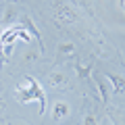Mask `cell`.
Instances as JSON below:
<instances>
[{"label":"cell","instance_id":"6da1fadb","mask_svg":"<svg viewBox=\"0 0 125 125\" xmlns=\"http://www.w3.org/2000/svg\"><path fill=\"white\" fill-rule=\"evenodd\" d=\"M15 98H17V102H21V104L38 100V102H40V115L46 113V94H44V88L40 85V81H38L36 77L27 75L25 83L17 85V96H15Z\"/></svg>","mask_w":125,"mask_h":125},{"label":"cell","instance_id":"7a4b0ae2","mask_svg":"<svg viewBox=\"0 0 125 125\" xmlns=\"http://www.w3.org/2000/svg\"><path fill=\"white\" fill-rule=\"evenodd\" d=\"M54 17H56V21L62 23V25H71L77 19V15H75V10H73V6H71L69 0H56V2H54Z\"/></svg>","mask_w":125,"mask_h":125},{"label":"cell","instance_id":"3957f363","mask_svg":"<svg viewBox=\"0 0 125 125\" xmlns=\"http://www.w3.org/2000/svg\"><path fill=\"white\" fill-rule=\"evenodd\" d=\"M48 85L54 90H69V77L65 71L56 69V71H50L48 73Z\"/></svg>","mask_w":125,"mask_h":125},{"label":"cell","instance_id":"277c9868","mask_svg":"<svg viewBox=\"0 0 125 125\" xmlns=\"http://www.w3.org/2000/svg\"><path fill=\"white\" fill-rule=\"evenodd\" d=\"M23 27L27 29V33H29L31 38H36V40H38V46H40V54H44V40H42V33L38 31L36 23L31 21L29 15H25V17H23Z\"/></svg>","mask_w":125,"mask_h":125},{"label":"cell","instance_id":"5b68a950","mask_svg":"<svg viewBox=\"0 0 125 125\" xmlns=\"http://www.w3.org/2000/svg\"><path fill=\"white\" fill-rule=\"evenodd\" d=\"M92 73H94V65L92 62H75V75L77 79L85 81V79H92Z\"/></svg>","mask_w":125,"mask_h":125},{"label":"cell","instance_id":"8992f818","mask_svg":"<svg viewBox=\"0 0 125 125\" xmlns=\"http://www.w3.org/2000/svg\"><path fill=\"white\" fill-rule=\"evenodd\" d=\"M69 113H71V106H69L67 102L58 100V102L52 104V119L54 121H61V119H65V117H69Z\"/></svg>","mask_w":125,"mask_h":125},{"label":"cell","instance_id":"52a82bcc","mask_svg":"<svg viewBox=\"0 0 125 125\" xmlns=\"http://www.w3.org/2000/svg\"><path fill=\"white\" fill-rule=\"evenodd\" d=\"M75 54V46L71 42H61L58 44V52H56V62H62L65 58H71Z\"/></svg>","mask_w":125,"mask_h":125},{"label":"cell","instance_id":"ba28073f","mask_svg":"<svg viewBox=\"0 0 125 125\" xmlns=\"http://www.w3.org/2000/svg\"><path fill=\"white\" fill-rule=\"evenodd\" d=\"M106 79L113 83V92H115V94H125V77H123V75L106 73Z\"/></svg>","mask_w":125,"mask_h":125},{"label":"cell","instance_id":"9c48e42d","mask_svg":"<svg viewBox=\"0 0 125 125\" xmlns=\"http://www.w3.org/2000/svg\"><path fill=\"white\" fill-rule=\"evenodd\" d=\"M92 79H94V83H96V90H98L100 98L106 102V100H108V88H106V81H104V75H100V73H92Z\"/></svg>","mask_w":125,"mask_h":125},{"label":"cell","instance_id":"30bf717a","mask_svg":"<svg viewBox=\"0 0 125 125\" xmlns=\"http://www.w3.org/2000/svg\"><path fill=\"white\" fill-rule=\"evenodd\" d=\"M15 19H17V13H15V9H13V6H9V9L4 10V17H2V25H4V27H9L10 23L15 21Z\"/></svg>","mask_w":125,"mask_h":125},{"label":"cell","instance_id":"8fae6325","mask_svg":"<svg viewBox=\"0 0 125 125\" xmlns=\"http://www.w3.org/2000/svg\"><path fill=\"white\" fill-rule=\"evenodd\" d=\"M83 125H98V115H96V111H88L85 113Z\"/></svg>","mask_w":125,"mask_h":125},{"label":"cell","instance_id":"7c38bea8","mask_svg":"<svg viewBox=\"0 0 125 125\" xmlns=\"http://www.w3.org/2000/svg\"><path fill=\"white\" fill-rule=\"evenodd\" d=\"M36 58H38V52H27L23 61H25V62H31V61H36Z\"/></svg>","mask_w":125,"mask_h":125},{"label":"cell","instance_id":"4fadbf2b","mask_svg":"<svg viewBox=\"0 0 125 125\" xmlns=\"http://www.w3.org/2000/svg\"><path fill=\"white\" fill-rule=\"evenodd\" d=\"M6 108V100H4V96H0V113Z\"/></svg>","mask_w":125,"mask_h":125},{"label":"cell","instance_id":"5bb4252c","mask_svg":"<svg viewBox=\"0 0 125 125\" xmlns=\"http://www.w3.org/2000/svg\"><path fill=\"white\" fill-rule=\"evenodd\" d=\"M6 125H27L25 121H6Z\"/></svg>","mask_w":125,"mask_h":125},{"label":"cell","instance_id":"9a60e30c","mask_svg":"<svg viewBox=\"0 0 125 125\" xmlns=\"http://www.w3.org/2000/svg\"><path fill=\"white\" fill-rule=\"evenodd\" d=\"M108 119H111V125H119V121H117V119H115V117H113V115L108 117Z\"/></svg>","mask_w":125,"mask_h":125},{"label":"cell","instance_id":"2e32d148","mask_svg":"<svg viewBox=\"0 0 125 125\" xmlns=\"http://www.w3.org/2000/svg\"><path fill=\"white\" fill-rule=\"evenodd\" d=\"M121 6H123V10H125V0H121Z\"/></svg>","mask_w":125,"mask_h":125}]
</instances>
